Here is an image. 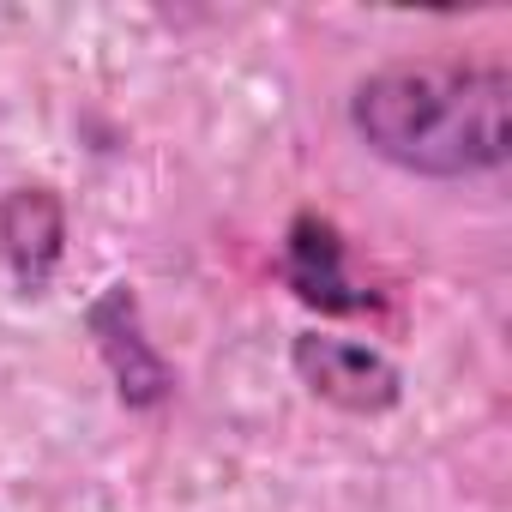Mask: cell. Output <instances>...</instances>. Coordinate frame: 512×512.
I'll return each mask as SVG.
<instances>
[{
  "label": "cell",
  "instance_id": "obj_5",
  "mask_svg": "<svg viewBox=\"0 0 512 512\" xmlns=\"http://www.w3.org/2000/svg\"><path fill=\"white\" fill-rule=\"evenodd\" d=\"M67 260V199L49 181H19L0 193V266L25 302L49 296Z\"/></svg>",
  "mask_w": 512,
  "mask_h": 512
},
{
  "label": "cell",
  "instance_id": "obj_4",
  "mask_svg": "<svg viewBox=\"0 0 512 512\" xmlns=\"http://www.w3.org/2000/svg\"><path fill=\"white\" fill-rule=\"evenodd\" d=\"M278 278H284V290H290L302 308H314L320 320H350V314L386 308L380 290H368V284L350 272V241H344V229H338L326 211H314V205H302V211L284 223Z\"/></svg>",
  "mask_w": 512,
  "mask_h": 512
},
{
  "label": "cell",
  "instance_id": "obj_3",
  "mask_svg": "<svg viewBox=\"0 0 512 512\" xmlns=\"http://www.w3.org/2000/svg\"><path fill=\"white\" fill-rule=\"evenodd\" d=\"M290 374L344 416H392L404 404V368L362 338L338 332H296L290 338Z\"/></svg>",
  "mask_w": 512,
  "mask_h": 512
},
{
  "label": "cell",
  "instance_id": "obj_1",
  "mask_svg": "<svg viewBox=\"0 0 512 512\" xmlns=\"http://www.w3.org/2000/svg\"><path fill=\"white\" fill-rule=\"evenodd\" d=\"M350 133L422 181H476L512 163V73L500 61H386L350 91Z\"/></svg>",
  "mask_w": 512,
  "mask_h": 512
},
{
  "label": "cell",
  "instance_id": "obj_2",
  "mask_svg": "<svg viewBox=\"0 0 512 512\" xmlns=\"http://www.w3.org/2000/svg\"><path fill=\"white\" fill-rule=\"evenodd\" d=\"M85 338L97 350V362L109 368V386H115V404L133 410V416H151L175 398V368L169 356L145 338V314H139V290L127 278L103 284L91 302H85Z\"/></svg>",
  "mask_w": 512,
  "mask_h": 512
}]
</instances>
